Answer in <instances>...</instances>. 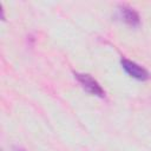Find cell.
Masks as SVG:
<instances>
[{
    "mask_svg": "<svg viewBox=\"0 0 151 151\" xmlns=\"http://www.w3.org/2000/svg\"><path fill=\"white\" fill-rule=\"evenodd\" d=\"M74 77H76V79L79 81V84L81 85V87L86 92H88V93H91L93 96L100 97V98L105 97V92L101 88V86L99 85V83L93 77H91L90 74H86V73H74Z\"/></svg>",
    "mask_w": 151,
    "mask_h": 151,
    "instance_id": "obj_1",
    "label": "cell"
},
{
    "mask_svg": "<svg viewBox=\"0 0 151 151\" xmlns=\"http://www.w3.org/2000/svg\"><path fill=\"white\" fill-rule=\"evenodd\" d=\"M120 64H122L124 71H125L130 77H132V78H134V79H137V80H146V79H149V77H150L149 72H147L144 67H142L140 65H138L137 63H134V61H132V60H130V59L123 58V59L120 60Z\"/></svg>",
    "mask_w": 151,
    "mask_h": 151,
    "instance_id": "obj_2",
    "label": "cell"
},
{
    "mask_svg": "<svg viewBox=\"0 0 151 151\" xmlns=\"http://www.w3.org/2000/svg\"><path fill=\"white\" fill-rule=\"evenodd\" d=\"M119 13H120V18L130 26H138L139 25V15L138 13L127 6H122L119 8Z\"/></svg>",
    "mask_w": 151,
    "mask_h": 151,
    "instance_id": "obj_3",
    "label": "cell"
},
{
    "mask_svg": "<svg viewBox=\"0 0 151 151\" xmlns=\"http://www.w3.org/2000/svg\"><path fill=\"white\" fill-rule=\"evenodd\" d=\"M14 151H25V150H22V149H19V147H15V149H14Z\"/></svg>",
    "mask_w": 151,
    "mask_h": 151,
    "instance_id": "obj_4",
    "label": "cell"
}]
</instances>
